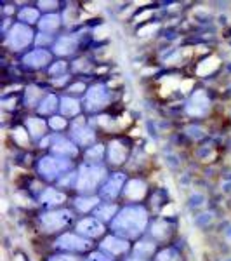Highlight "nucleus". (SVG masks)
<instances>
[{
    "label": "nucleus",
    "instance_id": "f257e3e1",
    "mask_svg": "<svg viewBox=\"0 0 231 261\" xmlns=\"http://www.w3.org/2000/svg\"><path fill=\"white\" fill-rule=\"evenodd\" d=\"M145 223H146L145 213L139 211V209H127V211H124L120 214L115 226L122 231H127L129 235H136L137 231L142 230Z\"/></svg>",
    "mask_w": 231,
    "mask_h": 261
},
{
    "label": "nucleus",
    "instance_id": "f03ea898",
    "mask_svg": "<svg viewBox=\"0 0 231 261\" xmlns=\"http://www.w3.org/2000/svg\"><path fill=\"white\" fill-rule=\"evenodd\" d=\"M30 40H32L30 28L23 27V24H18V27H14V30H12L11 35H9V44L12 45V47H16V49L26 45Z\"/></svg>",
    "mask_w": 231,
    "mask_h": 261
},
{
    "label": "nucleus",
    "instance_id": "7ed1b4c3",
    "mask_svg": "<svg viewBox=\"0 0 231 261\" xmlns=\"http://www.w3.org/2000/svg\"><path fill=\"white\" fill-rule=\"evenodd\" d=\"M103 176V169H96V167H85L82 169V178L80 183H78V188L82 190H89V188H94L98 185V181Z\"/></svg>",
    "mask_w": 231,
    "mask_h": 261
},
{
    "label": "nucleus",
    "instance_id": "20e7f679",
    "mask_svg": "<svg viewBox=\"0 0 231 261\" xmlns=\"http://www.w3.org/2000/svg\"><path fill=\"white\" fill-rule=\"evenodd\" d=\"M70 220L68 213H50L47 216H44V225L47 226L49 230H57L61 226H65Z\"/></svg>",
    "mask_w": 231,
    "mask_h": 261
},
{
    "label": "nucleus",
    "instance_id": "39448f33",
    "mask_svg": "<svg viewBox=\"0 0 231 261\" xmlns=\"http://www.w3.org/2000/svg\"><path fill=\"white\" fill-rule=\"evenodd\" d=\"M60 246L66 247V249H87L89 242L82 241V239L75 237V235H65V237L60 239Z\"/></svg>",
    "mask_w": 231,
    "mask_h": 261
},
{
    "label": "nucleus",
    "instance_id": "423d86ee",
    "mask_svg": "<svg viewBox=\"0 0 231 261\" xmlns=\"http://www.w3.org/2000/svg\"><path fill=\"white\" fill-rule=\"evenodd\" d=\"M78 231L85 235H91V237H96V235L103 233V225L96 220H83L80 225H78Z\"/></svg>",
    "mask_w": 231,
    "mask_h": 261
},
{
    "label": "nucleus",
    "instance_id": "0eeeda50",
    "mask_svg": "<svg viewBox=\"0 0 231 261\" xmlns=\"http://www.w3.org/2000/svg\"><path fill=\"white\" fill-rule=\"evenodd\" d=\"M209 107V101L205 98L204 92H196L195 96H193V101L190 105V113H196V115H200V113L205 112V108Z\"/></svg>",
    "mask_w": 231,
    "mask_h": 261
},
{
    "label": "nucleus",
    "instance_id": "6e6552de",
    "mask_svg": "<svg viewBox=\"0 0 231 261\" xmlns=\"http://www.w3.org/2000/svg\"><path fill=\"white\" fill-rule=\"evenodd\" d=\"M104 91H103V87H92L91 92H89V96H87V105L94 110V108H98L101 107V105L104 103Z\"/></svg>",
    "mask_w": 231,
    "mask_h": 261
},
{
    "label": "nucleus",
    "instance_id": "1a4fd4ad",
    "mask_svg": "<svg viewBox=\"0 0 231 261\" xmlns=\"http://www.w3.org/2000/svg\"><path fill=\"white\" fill-rule=\"evenodd\" d=\"M47 61H49V54L45 53V50H35V53L28 54V56L24 58V63L32 66H42Z\"/></svg>",
    "mask_w": 231,
    "mask_h": 261
},
{
    "label": "nucleus",
    "instance_id": "9d476101",
    "mask_svg": "<svg viewBox=\"0 0 231 261\" xmlns=\"http://www.w3.org/2000/svg\"><path fill=\"white\" fill-rule=\"evenodd\" d=\"M65 167H66L65 162H57V161H52V159H45V161L42 162V166H40V171L45 172V174H49V176H52L54 172L65 169Z\"/></svg>",
    "mask_w": 231,
    "mask_h": 261
},
{
    "label": "nucleus",
    "instance_id": "9b49d317",
    "mask_svg": "<svg viewBox=\"0 0 231 261\" xmlns=\"http://www.w3.org/2000/svg\"><path fill=\"white\" fill-rule=\"evenodd\" d=\"M127 195L131 199H142L145 197V185L139 181H131L127 185Z\"/></svg>",
    "mask_w": 231,
    "mask_h": 261
},
{
    "label": "nucleus",
    "instance_id": "f8f14e48",
    "mask_svg": "<svg viewBox=\"0 0 231 261\" xmlns=\"http://www.w3.org/2000/svg\"><path fill=\"white\" fill-rule=\"evenodd\" d=\"M110 159L115 164H120L122 161L125 159V148L120 145V143H111V146H110Z\"/></svg>",
    "mask_w": 231,
    "mask_h": 261
},
{
    "label": "nucleus",
    "instance_id": "ddd939ff",
    "mask_svg": "<svg viewBox=\"0 0 231 261\" xmlns=\"http://www.w3.org/2000/svg\"><path fill=\"white\" fill-rule=\"evenodd\" d=\"M75 40L70 39V37H65V39H61L60 42L56 44V53L57 54H70L71 50L75 49Z\"/></svg>",
    "mask_w": 231,
    "mask_h": 261
},
{
    "label": "nucleus",
    "instance_id": "4468645a",
    "mask_svg": "<svg viewBox=\"0 0 231 261\" xmlns=\"http://www.w3.org/2000/svg\"><path fill=\"white\" fill-rule=\"evenodd\" d=\"M122 187V176H115V178H111L110 183L104 187V193H106L108 197H113L117 195V192H119V188Z\"/></svg>",
    "mask_w": 231,
    "mask_h": 261
},
{
    "label": "nucleus",
    "instance_id": "2eb2a0df",
    "mask_svg": "<svg viewBox=\"0 0 231 261\" xmlns=\"http://www.w3.org/2000/svg\"><path fill=\"white\" fill-rule=\"evenodd\" d=\"M219 65V60H217V58H211V60H207V61H204L200 65V68L196 70L198 71V75H207V73H211L212 70H216V66Z\"/></svg>",
    "mask_w": 231,
    "mask_h": 261
},
{
    "label": "nucleus",
    "instance_id": "dca6fc26",
    "mask_svg": "<svg viewBox=\"0 0 231 261\" xmlns=\"http://www.w3.org/2000/svg\"><path fill=\"white\" fill-rule=\"evenodd\" d=\"M106 249H110L111 252H122L127 249V242H122V241H117V239H108L106 242L103 244Z\"/></svg>",
    "mask_w": 231,
    "mask_h": 261
},
{
    "label": "nucleus",
    "instance_id": "f3484780",
    "mask_svg": "<svg viewBox=\"0 0 231 261\" xmlns=\"http://www.w3.org/2000/svg\"><path fill=\"white\" fill-rule=\"evenodd\" d=\"M63 112H65L66 115H75V113L78 112V103L75 99L66 98L65 101H63Z\"/></svg>",
    "mask_w": 231,
    "mask_h": 261
},
{
    "label": "nucleus",
    "instance_id": "a211bd4d",
    "mask_svg": "<svg viewBox=\"0 0 231 261\" xmlns=\"http://www.w3.org/2000/svg\"><path fill=\"white\" fill-rule=\"evenodd\" d=\"M44 30H54L57 28V18L56 16H47V18L42 19V24H40Z\"/></svg>",
    "mask_w": 231,
    "mask_h": 261
},
{
    "label": "nucleus",
    "instance_id": "6ab92c4d",
    "mask_svg": "<svg viewBox=\"0 0 231 261\" xmlns=\"http://www.w3.org/2000/svg\"><path fill=\"white\" fill-rule=\"evenodd\" d=\"M113 213H115V205H106V207L98 209V216L103 218V220H110Z\"/></svg>",
    "mask_w": 231,
    "mask_h": 261
},
{
    "label": "nucleus",
    "instance_id": "aec40b11",
    "mask_svg": "<svg viewBox=\"0 0 231 261\" xmlns=\"http://www.w3.org/2000/svg\"><path fill=\"white\" fill-rule=\"evenodd\" d=\"M28 125H30V130H32V134H40V133H44V124H42L40 120H28Z\"/></svg>",
    "mask_w": 231,
    "mask_h": 261
},
{
    "label": "nucleus",
    "instance_id": "412c9836",
    "mask_svg": "<svg viewBox=\"0 0 231 261\" xmlns=\"http://www.w3.org/2000/svg\"><path fill=\"white\" fill-rule=\"evenodd\" d=\"M54 107H56V98H54V96H49V98L44 101V105L40 107V112L47 113V112L52 110Z\"/></svg>",
    "mask_w": 231,
    "mask_h": 261
},
{
    "label": "nucleus",
    "instance_id": "4be33fe9",
    "mask_svg": "<svg viewBox=\"0 0 231 261\" xmlns=\"http://www.w3.org/2000/svg\"><path fill=\"white\" fill-rule=\"evenodd\" d=\"M98 204V199H91V200H77V205L78 209H82V211H87V209H91V205Z\"/></svg>",
    "mask_w": 231,
    "mask_h": 261
},
{
    "label": "nucleus",
    "instance_id": "5701e85b",
    "mask_svg": "<svg viewBox=\"0 0 231 261\" xmlns=\"http://www.w3.org/2000/svg\"><path fill=\"white\" fill-rule=\"evenodd\" d=\"M54 150L63 151V153H75V148L70 145V143H60V145L54 146Z\"/></svg>",
    "mask_w": 231,
    "mask_h": 261
},
{
    "label": "nucleus",
    "instance_id": "b1692460",
    "mask_svg": "<svg viewBox=\"0 0 231 261\" xmlns=\"http://www.w3.org/2000/svg\"><path fill=\"white\" fill-rule=\"evenodd\" d=\"M37 11H33V9H24L23 12H21V18L23 19H28V21H35L37 19Z\"/></svg>",
    "mask_w": 231,
    "mask_h": 261
},
{
    "label": "nucleus",
    "instance_id": "393cba45",
    "mask_svg": "<svg viewBox=\"0 0 231 261\" xmlns=\"http://www.w3.org/2000/svg\"><path fill=\"white\" fill-rule=\"evenodd\" d=\"M77 134H78V140H80L82 143L92 141V133H91V130H77Z\"/></svg>",
    "mask_w": 231,
    "mask_h": 261
},
{
    "label": "nucleus",
    "instance_id": "a878e982",
    "mask_svg": "<svg viewBox=\"0 0 231 261\" xmlns=\"http://www.w3.org/2000/svg\"><path fill=\"white\" fill-rule=\"evenodd\" d=\"M63 199H65V197H63V195H60V193H57V195H56V193H54L52 190H49L47 192V195H44V197H42V200H52V202H61Z\"/></svg>",
    "mask_w": 231,
    "mask_h": 261
},
{
    "label": "nucleus",
    "instance_id": "bb28decb",
    "mask_svg": "<svg viewBox=\"0 0 231 261\" xmlns=\"http://www.w3.org/2000/svg\"><path fill=\"white\" fill-rule=\"evenodd\" d=\"M50 125H52L54 129H63L66 125V122L63 119H52V120H50Z\"/></svg>",
    "mask_w": 231,
    "mask_h": 261
},
{
    "label": "nucleus",
    "instance_id": "cd10ccee",
    "mask_svg": "<svg viewBox=\"0 0 231 261\" xmlns=\"http://www.w3.org/2000/svg\"><path fill=\"white\" fill-rule=\"evenodd\" d=\"M151 251H153L151 244H141V246H137V252H151Z\"/></svg>",
    "mask_w": 231,
    "mask_h": 261
},
{
    "label": "nucleus",
    "instance_id": "c85d7f7f",
    "mask_svg": "<svg viewBox=\"0 0 231 261\" xmlns=\"http://www.w3.org/2000/svg\"><path fill=\"white\" fill-rule=\"evenodd\" d=\"M24 130L23 129H18V130H16V140H18L19 143H21V145H26V140H24Z\"/></svg>",
    "mask_w": 231,
    "mask_h": 261
},
{
    "label": "nucleus",
    "instance_id": "c756f323",
    "mask_svg": "<svg viewBox=\"0 0 231 261\" xmlns=\"http://www.w3.org/2000/svg\"><path fill=\"white\" fill-rule=\"evenodd\" d=\"M50 261H77L75 258H68V256H57V258H52Z\"/></svg>",
    "mask_w": 231,
    "mask_h": 261
},
{
    "label": "nucleus",
    "instance_id": "7c9ffc66",
    "mask_svg": "<svg viewBox=\"0 0 231 261\" xmlns=\"http://www.w3.org/2000/svg\"><path fill=\"white\" fill-rule=\"evenodd\" d=\"M40 6H44V7H56V4H47V2H44V4H40Z\"/></svg>",
    "mask_w": 231,
    "mask_h": 261
},
{
    "label": "nucleus",
    "instance_id": "2f4dec72",
    "mask_svg": "<svg viewBox=\"0 0 231 261\" xmlns=\"http://www.w3.org/2000/svg\"><path fill=\"white\" fill-rule=\"evenodd\" d=\"M131 261H136V259H131Z\"/></svg>",
    "mask_w": 231,
    "mask_h": 261
}]
</instances>
